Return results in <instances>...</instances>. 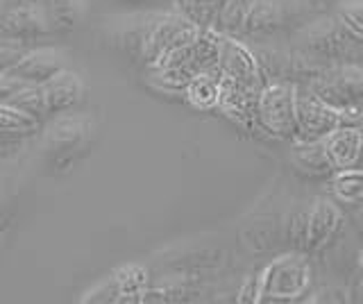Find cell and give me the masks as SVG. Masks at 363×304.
I'll return each instance as SVG.
<instances>
[{"label": "cell", "instance_id": "cell-1", "mask_svg": "<svg viewBox=\"0 0 363 304\" xmlns=\"http://www.w3.org/2000/svg\"><path fill=\"white\" fill-rule=\"evenodd\" d=\"M318 12V0H252L243 30L236 39L247 43L277 41L281 35H293Z\"/></svg>", "mask_w": 363, "mask_h": 304}, {"label": "cell", "instance_id": "cell-2", "mask_svg": "<svg viewBox=\"0 0 363 304\" xmlns=\"http://www.w3.org/2000/svg\"><path fill=\"white\" fill-rule=\"evenodd\" d=\"M291 46L302 48L327 64L361 62L363 64V41L340 23L336 14H315L302 23L291 35Z\"/></svg>", "mask_w": 363, "mask_h": 304}, {"label": "cell", "instance_id": "cell-3", "mask_svg": "<svg viewBox=\"0 0 363 304\" xmlns=\"http://www.w3.org/2000/svg\"><path fill=\"white\" fill-rule=\"evenodd\" d=\"M313 270L304 250H289L272 257L257 275V302H293L300 300L311 286Z\"/></svg>", "mask_w": 363, "mask_h": 304}, {"label": "cell", "instance_id": "cell-4", "mask_svg": "<svg viewBox=\"0 0 363 304\" xmlns=\"http://www.w3.org/2000/svg\"><path fill=\"white\" fill-rule=\"evenodd\" d=\"M298 84L291 80L266 82L257 98L255 107V125H259L268 137L281 141L298 139Z\"/></svg>", "mask_w": 363, "mask_h": 304}, {"label": "cell", "instance_id": "cell-5", "mask_svg": "<svg viewBox=\"0 0 363 304\" xmlns=\"http://www.w3.org/2000/svg\"><path fill=\"white\" fill-rule=\"evenodd\" d=\"M309 91L327 100L338 109H361L363 107V64L361 62H340L327 66L304 84Z\"/></svg>", "mask_w": 363, "mask_h": 304}, {"label": "cell", "instance_id": "cell-6", "mask_svg": "<svg viewBox=\"0 0 363 304\" xmlns=\"http://www.w3.org/2000/svg\"><path fill=\"white\" fill-rule=\"evenodd\" d=\"M295 109H298V139L295 141H320L343 123H357L361 118L359 109H338L300 84Z\"/></svg>", "mask_w": 363, "mask_h": 304}, {"label": "cell", "instance_id": "cell-7", "mask_svg": "<svg viewBox=\"0 0 363 304\" xmlns=\"http://www.w3.org/2000/svg\"><path fill=\"white\" fill-rule=\"evenodd\" d=\"M55 32L45 0H3L0 7V39L21 43L39 41Z\"/></svg>", "mask_w": 363, "mask_h": 304}, {"label": "cell", "instance_id": "cell-8", "mask_svg": "<svg viewBox=\"0 0 363 304\" xmlns=\"http://www.w3.org/2000/svg\"><path fill=\"white\" fill-rule=\"evenodd\" d=\"M200 26L191 23L186 16H182L175 9H157L152 23L147 28L145 48H143V66H152L162 55L175 50L179 46H189L198 39Z\"/></svg>", "mask_w": 363, "mask_h": 304}, {"label": "cell", "instance_id": "cell-9", "mask_svg": "<svg viewBox=\"0 0 363 304\" xmlns=\"http://www.w3.org/2000/svg\"><path fill=\"white\" fill-rule=\"evenodd\" d=\"M155 12L157 9L107 18L105 37L111 41V46L116 48L125 60H130L132 64H143L145 37H147V28H150V23H152Z\"/></svg>", "mask_w": 363, "mask_h": 304}, {"label": "cell", "instance_id": "cell-10", "mask_svg": "<svg viewBox=\"0 0 363 304\" xmlns=\"http://www.w3.org/2000/svg\"><path fill=\"white\" fill-rule=\"evenodd\" d=\"M218 71H220V77H225V80L257 89V91H261L268 82L257 57H255L252 48H250L243 39L227 37V35H223Z\"/></svg>", "mask_w": 363, "mask_h": 304}, {"label": "cell", "instance_id": "cell-11", "mask_svg": "<svg viewBox=\"0 0 363 304\" xmlns=\"http://www.w3.org/2000/svg\"><path fill=\"white\" fill-rule=\"evenodd\" d=\"M91 137V120L86 116H77V114H60L55 116V123H50L48 130H45V150L52 157L62 159V157L73 154L79 150Z\"/></svg>", "mask_w": 363, "mask_h": 304}, {"label": "cell", "instance_id": "cell-12", "mask_svg": "<svg viewBox=\"0 0 363 304\" xmlns=\"http://www.w3.org/2000/svg\"><path fill=\"white\" fill-rule=\"evenodd\" d=\"M41 94L45 100L48 116H60V114H68V111H73L77 105L84 103L86 84L77 73L64 69L41 84Z\"/></svg>", "mask_w": 363, "mask_h": 304}, {"label": "cell", "instance_id": "cell-13", "mask_svg": "<svg viewBox=\"0 0 363 304\" xmlns=\"http://www.w3.org/2000/svg\"><path fill=\"white\" fill-rule=\"evenodd\" d=\"M340 223H343V213L336 200L329 198H315L309 205V223H306V241L304 252L313 254L320 252L323 247L334 239Z\"/></svg>", "mask_w": 363, "mask_h": 304}, {"label": "cell", "instance_id": "cell-14", "mask_svg": "<svg viewBox=\"0 0 363 304\" xmlns=\"http://www.w3.org/2000/svg\"><path fill=\"white\" fill-rule=\"evenodd\" d=\"M323 141V148L332 162L334 171H345V168H357L361 152H363V125L357 123H343L332 130Z\"/></svg>", "mask_w": 363, "mask_h": 304}, {"label": "cell", "instance_id": "cell-15", "mask_svg": "<svg viewBox=\"0 0 363 304\" xmlns=\"http://www.w3.org/2000/svg\"><path fill=\"white\" fill-rule=\"evenodd\" d=\"M64 69H68V55L60 48L41 46L23 55L14 69L9 71V75H16L21 80L32 84H43L45 80H50L52 75H57Z\"/></svg>", "mask_w": 363, "mask_h": 304}, {"label": "cell", "instance_id": "cell-16", "mask_svg": "<svg viewBox=\"0 0 363 304\" xmlns=\"http://www.w3.org/2000/svg\"><path fill=\"white\" fill-rule=\"evenodd\" d=\"M291 164L309 177H325L336 173L323 148V141H295L291 148Z\"/></svg>", "mask_w": 363, "mask_h": 304}, {"label": "cell", "instance_id": "cell-17", "mask_svg": "<svg viewBox=\"0 0 363 304\" xmlns=\"http://www.w3.org/2000/svg\"><path fill=\"white\" fill-rule=\"evenodd\" d=\"M184 96H186L189 103L196 109H200V111L218 109V103H220V71L213 69V71L198 73L189 82Z\"/></svg>", "mask_w": 363, "mask_h": 304}, {"label": "cell", "instance_id": "cell-18", "mask_svg": "<svg viewBox=\"0 0 363 304\" xmlns=\"http://www.w3.org/2000/svg\"><path fill=\"white\" fill-rule=\"evenodd\" d=\"M111 275L118 284V302H141V295L147 291V284H150V275H147L145 266L125 264L113 270Z\"/></svg>", "mask_w": 363, "mask_h": 304}, {"label": "cell", "instance_id": "cell-19", "mask_svg": "<svg viewBox=\"0 0 363 304\" xmlns=\"http://www.w3.org/2000/svg\"><path fill=\"white\" fill-rule=\"evenodd\" d=\"M52 28L60 32H73L86 16V0H45Z\"/></svg>", "mask_w": 363, "mask_h": 304}, {"label": "cell", "instance_id": "cell-20", "mask_svg": "<svg viewBox=\"0 0 363 304\" xmlns=\"http://www.w3.org/2000/svg\"><path fill=\"white\" fill-rule=\"evenodd\" d=\"M329 186L338 205H363V168L336 171Z\"/></svg>", "mask_w": 363, "mask_h": 304}, {"label": "cell", "instance_id": "cell-21", "mask_svg": "<svg viewBox=\"0 0 363 304\" xmlns=\"http://www.w3.org/2000/svg\"><path fill=\"white\" fill-rule=\"evenodd\" d=\"M250 5H252V0H227V3H223L218 7V12H216L211 28L218 30L220 35L238 37V35H241V30H243Z\"/></svg>", "mask_w": 363, "mask_h": 304}, {"label": "cell", "instance_id": "cell-22", "mask_svg": "<svg viewBox=\"0 0 363 304\" xmlns=\"http://www.w3.org/2000/svg\"><path fill=\"white\" fill-rule=\"evenodd\" d=\"M41 120L32 118L26 111H21L11 105H0V134H5L9 139H21V137H30L39 130Z\"/></svg>", "mask_w": 363, "mask_h": 304}, {"label": "cell", "instance_id": "cell-23", "mask_svg": "<svg viewBox=\"0 0 363 304\" xmlns=\"http://www.w3.org/2000/svg\"><path fill=\"white\" fill-rule=\"evenodd\" d=\"M306 223H309V207H291L281 216V239L291 250H304Z\"/></svg>", "mask_w": 363, "mask_h": 304}, {"label": "cell", "instance_id": "cell-24", "mask_svg": "<svg viewBox=\"0 0 363 304\" xmlns=\"http://www.w3.org/2000/svg\"><path fill=\"white\" fill-rule=\"evenodd\" d=\"M170 3L175 12L200 28H211L216 12H218V0H170Z\"/></svg>", "mask_w": 363, "mask_h": 304}, {"label": "cell", "instance_id": "cell-25", "mask_svg": "<svg viewBox=\"0 0 363 304\" xmlns=\"http://www.w3.org/2000/svg\"><path fill=\"white\" fill-rule=\"evenodd\" d=\"M9 105L21 109V111H26V114H30L37 120H43L45 116H48V111H45V100L41 94V84H28L23 91H18L14 98H11Z\"/></svg>", "mask_w": 363, "mask_h": 304}, {"label": "cell", "instance_id": "cell-26", "mask_svg": "<svg viewBox=\"0 0 363 304\" xmlns=\"http://www.w3.org/2000/svg\"><path fill=\"white\" fill-rule=\"evenodd\" d=\"M336 16L352 35L363 41V0H340Z\"/></svg>", "mask_w": 363, "mask_h": 304}, {"label": "cell", "instance_id": "cell-27", "mask_svg": "<svg viewBox=\"0 0 363 304\" xmlns=\"http://www.w3.org/2000/svg\"><path fill=\"white\" fill-rule=\"evenodd\" d=\"M30 48L28 43L11 41V39H0V75L9 73L16 66V62L26 55Z\"/></svg>", "mask_w": 363, "mask_h": 304}, {"label": "cell", "instance_id": "cell-28", "mask_svg": "<svg viewBox=\"0 0 363 304\" xmlns=\"http://www.w3.org/2000/svg\"><path fill=\"white\" fill-rule=\"evenodd\" d=\"M118 298H121L118 284H116V279H113V275H109V277L102 279L98 286L86 291V295L79 302H84V304H91V302H118Z\"/></svg>", "mask_w": 363, "mask_h": 304}, {"label": "cell", "instance_id": "cell-29", "mask_svg": "<svg viewBox=\"0 0 363 304\" xmlns=\"http://www.w3.org/2000/svg\"><path fill=\"white\" fill-rule=\"evenodd\" d=\"M28 84H32V82L21 80V77H16V75L3 73L0 75V105H9L11 98H14L18 91H23Z\"/></svg>", "mask_w": 363, "mask_h": 304}, {"label": "cell", "instance_id": "cell-30", "mask_svg": "<svg viewBox=\"0 0 363 304\" xmlns=\"http://www.w3.org/2000/svg\"><path fill=\"white\" fill-rule=\"evenodd\" d=\"M125 3H132V5H150V3H159V0H125Z\"/></svg>", "mask_w": 363, "mask_h": 304}, {"label": "cell", "instance_id": "cell-31", "mask_svg": "<svg viewBox=\"0 0 363 304\" xmlns=\"http://www.w3.org/2000/svg\"><path fill=\"white\" fill-rule=\"evenodd\" d=\"M359 268H361V273H363V247H361V252H359Z\"/></svg>", "mask_w": 363, "mask_h": 304}]
</instances>
